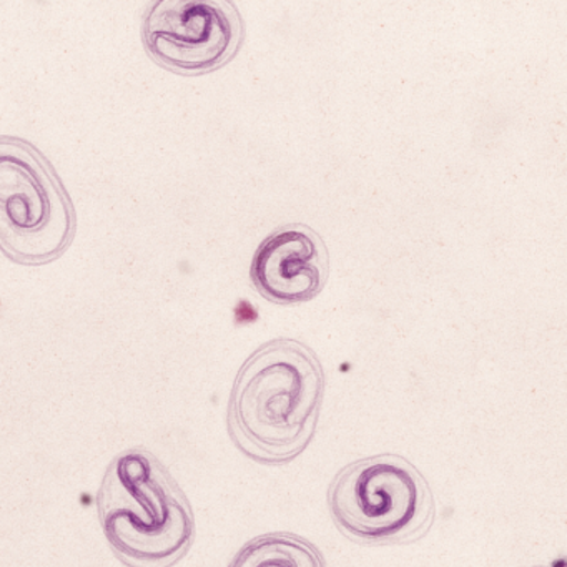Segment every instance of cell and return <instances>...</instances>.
<instances>
[{
    "instance_id": "1",
    "label": "cell",
    "mask_w": 567,
    "mask_h": 567,
    "mask_svg": "<svg viewBox=\"0 0 567 567\" xmlns=\"http://www.w3.org/2000/svg\"><path fill=\"white\" fill-rule=\"evenodd\" d=\"M323 396L317 354L300 341H270L238 371L228 404L231 440L257 463H290L310 444Z\"/></svg>"
},
{
    "instance_id": "2",
    "label": "cell",
    "mask_w": 567,
    "mask_h": 567,
    "mask_svg": "<svg viewBox=\"0 0 567 567\" xmlns=\"http://www.w3.org/2000/svg\"><path fill=\"white\" fill-rule=\"evenodd\" d=\"M99 519L122 563L168 567L194 540L190 504L164 464L134 447L118 454L97 494Z\"/></svg>"
},
{
    "instance_id": "3",
    "label": "cell",
    "mask_w": 567,
    "mask_h": 567,
    "mask_svg": "<svg viewBox=\"0 0 567 567\" xmlns=\"http://www.w3.org/2000/svg\"><path fill=\"white\" fill-rule=\"evenodd\" d=\"M334 524L367 544L410 543L434 519L426 477L404 457L380 454L344 466L328 489Z\"/></svg>"
},
{
    "instance_id": "4",
    "label": "cell",
    "mask_w": 567,
    "mask_h": 567,
    "mask_svg": "<svg viewBox=\"0 0 567 567\" xmlns=\"http://www.w3.org/2000/svg\"><path fill=\"white\" fill-rule=\"evenodd\" d=\"M74 234V204L51 162L22 138L0 137L2 251L18 264H49Z\"/></svg>"
},
{
    "instance_id": "5",
    "label": "cell",
    "mask_w": 567,
    "mask_h": 567,
    "mask_svg": "<svg viewBox=\"0 0 567 567\" xmlns=\"http://www.w3.org/2000/svg\"><path fill=\"white\" fill-rule=\"evenodd\" d=\"M151 58L178 74H205L227 64L244 42L237 6L225 0H161L142 24Z\"/></svg>"
},
{
    "instance_id": "6",
    "label": "cell",
    "mask_w": 567,
    "mask_h": 567,
    "mask_svg": "<svg viewBox=\"0 0 567 567\" xmlns=\"http://www.w3.org/2000/svg\"><path fill=\"white\" fill-rule=\"evenodd\" d=\"M330 275V254L320 235L305 224H288L268 235L255 251V290L278 305H297L321 293Z\"/></svg>"
},
{
    "instance_id": "7",
    "label": "cell",
    "mask_w": 567,
    "mask_h": 567,
    "mask_svg": "<svg viewBox=\"0 0 567 567\" xmlns=\"http://www.w3.org/2000/svg\"><path fill=\"white\" fill-rule=\"evenodd\" d=\"M228 567H324L320 550L293 534H265L241 547Z\"/></svg>"
},
{
    "instance_id": "8",
    "label": "cell",
    "mask_w": 567,
    "mask_h": 567,
    "mask_svg": "<svg viewBox=\"0 0 567 567\" xmlns=\"http://www.w3.org/2000/svg\"><path fill=\"white\" fill-rule=\"evenodd\" d=\"M553 567H556V566H553ZM559 567H564L563 560H560Z\"/></svg>"
}]
</instances>
